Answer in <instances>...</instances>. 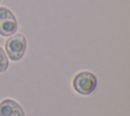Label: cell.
<instances>
[{"label": "cell", "instance_id": "1", "mask_svg": "<svg viewBox=\"0 0 130 116\" xmlns=\"http://www.w3.org/2000/svg\"><path fill=\"white\" fill-rule=\"evenodd\" d=\"M98 85V79L95 75L90 71H80L75 74L72 79V86L74 91L79 95L91 94Z\"/></svg>", "mask_w": 130, "mask_h": 116}, {"label": "cell", "instance_id": "2", "mask_svg": "<svg viewBox=\"0 0 130 116\" xmlns=\"http://www.w3.org/2000/svg\"><path fill=\"white\" fill-rule=\"evenodd\" d=\"M26 50V39L21 34H13L5 42V51L12 61H19Z\"/></svg>", "mask_w": 130, "mask_h": 116}, {"label": "cell", "instance_id": "3", "mask_svg": "<svg viewBox=\"0 0 130 116\" xmlns=\"http://www.w3.org/2000/svg\"><path fill=\"white\" fill-rule=\"evenodd\" d=\"M17 27V20L13 12L4 6H0V36L10 37L16 33Z\"/></svg>", "mask_w": 130, "mask_h": 116}, {"label": "cell", "instance_id": "4", "mask_svg": "<svg viewBox=\"0 0 130 116\" xmlns=\"http://www.w3.org/2000/svg\"><path fill=\"white\" fill-rule=\"evenodd\" d=\"M0 116H25L21 106L12 99H4L0 102Z\"/></svg>", "mask_w": 130, "mask_h": 116}, {"label": "cell", "instance_id": "5", "mask_svg": "<svg viewBox=\"0 0 130 116\" xmlns=\"http://www.w3.org/2000/svg\"><path fill=\"white\" fill-rule=\"evenodd\" d=\"M8 65H9L8 58L5 54V52L3 51V49L0 47V73L6 71L8 68Z\"/></svg>", "mask_w": 130, "mask_h": 116}, {"label": "cell", "instance_id": "6", "mask_svg": "<svg viewBox=\"0 0 130 116\" xmlns=\"http://www.w3.org/2000/svg\"><path fill=\"white\" fill-rule=\"evenodd\" d=\"M0 2H1V0H0Z\"/></svg>", "mask_w": 130, "mask_h": 116}]
</instances>
